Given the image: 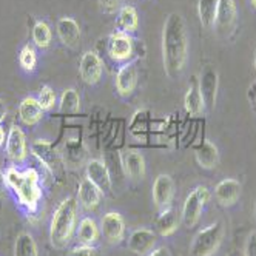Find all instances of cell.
<instances>
[{
    "instance_id": "60d3db41",
    "label": "cell",
    "mask_w": 256,
    "mask_h": 256,
    "mask_svg": "<svg viewBox=\"0 0 256 256\" xmlns=\"http://www.w3.org/2000/svg\"><path fill=\"white\" fill-rule=\"evenodd\" d=\"M253 65H254V70H256V52H254V60H253Z\"/></svg>"
},
{
    "instance_id": "ffe728a7",
    "label": "cell",
    "mask_w": 256,
    "mask_h": 256,
    "mask_svg": "<svg viewBox=\"0 0 256 256\" xmlns=\"http://www.w3.org/2000/svg\"><path fill=\"white\" fill-rule=\"evenodd\" d=\"M44 118V108L40 106L38 98L28 96L19 105V119L28 126L38 125Z\"/></svg>"
},
{
    "instance_id": "83f0119b",
    "label": "cell",
    "mask_w": 256,
    "mask_h": 256,
    "mask_svg": "<svg viewBox=\"0 0 256 256\" xmlns=\"http://www.w3.org/2000/svg\"><path fill=\"white\" fill-rule=\"evenodd\" d=\"M59 110L60 113L66 114H76L80 112V96L74 88H66L62 91Z\"/></svg>"
},
{
    "instance_id": "74e56055",
    "label": "cell",
    "mask_w": 256,
    "mask_h": 256,
    "mask_svg": "<svg viewBox=\"0 0 256 256\" xmlns=\"http://www.w3.org/2000/svg\"><path fill=\"white\" fill-rule=\"evenodd\" d=\"M6 114H8V108H6L5 102L0 99V125H2V122L5 120Z\"/></svg>"
},
{
    "instance_id": "603a6c76",
    "label": "cell",
    "mask_w": 256,
    "mask_h": 256,
    "mask_svg": "<svg viewBox=\"0 0 256 256\" xmlns=\"http://www.w3.org/2000/svg\"><path fill=\"white\" fill-rule=\"evenodd\" d=\"M194 158L199 167H202L204 170H213L219 164V150L213 142L204 140L194 150Z\"/></svg>"
},
{
    "instance_id": "9a60e30c",
    "label": "cell",
    "mask_w": 256,
    "mask_h": 256,
    "mask_svg": "<svg viewBox=\"0 0 256 256\" xmlns=\"http://www.w3.org/2000/svg\"><path fill=\"white\" fill-rule=\"evenodd\" d=\"M158 242V236L150 228H138L128 238V250L134 254L144 256L150 253Z\"/></svg>"
},
{
    "instance_id": "6da1fadb",
    "label": "cell",
    "mask_w": 256,
    "mask_h": 256,
    "mask_svg": "<svg viewBox=\"0 0 256 256\" xmlns=\"http://www.w3.org/2000/svg\"><path fill=\"white\" fill-rule=\"evenodd\" d=\"M188 58V36L182 16L172 12L162 30V60L170 79H176L184 71Z\"/></svg>"
},
{
    "instance_id": "4dcf8cb0",
    "label": "cell",
    "mask_w": 256,
    "mask_h": 256,
    "mask_svg": "<svg viewBox=\"0 0 256 256\" xmlns=\"http://www.w3.org/2000/svg\"><path fill=\"white\" fill-rule=\"evenodd\" d=\"M19 64L28 72H32L36 70V65H38V52H36L32 45L26 44L20 50V52H19Z\"/></svg>"
},
{
    "instance_id": "f35d334b",
    "label": "cell",
    "mask_w": 256,
    "mask_h": 256,
    "mask_svg": "<svg viewBox=\"0 0 256 256\" xmlns=\"http://www.w3.org/2000/svg\"><path fill=\"white\" fill-rule=\"evenodd\" d=\"M6 133H5V128L0 125V147H2V145H5L6 144Z\"/></svg>"
},
{
    "instance_id": "2e32d148",
    "label": "cell",
    "mask_w": 256,
    "mask_h": 256,
    "mask_svg": "<svg viewBox=\"0 0 256 256\" xmlns=\"http://www.w3.org/2000/svg\"><path fill=\"white\" fill-rule=\"evenodd\" d=\"M30 150H31L32 156L38 158V160L40 164H44V167L50 172H52L54 167H56L60 160V156H59L58 150L54 148L52 142H50L46 139H36L31 144Z\"/></svg>"
},
{
    "instance_id": "b9f144b4",
    "label": "cell",
    "mask_w": 256,
    "mask_h": 256,
    "mask_svg": "<svg viewBox=\"0 0 256 256\" xmlns=\"http://www.w3.org/2000/svg\"><path fill=\"white\" fill-rule=\"evenodd\" d=\"M250 2H252V5H253V6H256V0H250Z\"/></svg>"
},
{
    "instance_id": "7a4b0ae2",
    "label": "cell",
    "mask_w": 256,
    "mask_h": 256,
    "mask_svg": "<svg viewBox=\"0 0 256 256\" xmlns=\"http://www.w3.org/2000/svg\"><path fill=\"white\" fill-rule=\"evenodd\" d=\"M8 188H11L19 200V204L25 207L30 213H36L39 202L44 196L40 186V174L36 168L17 170L16 167H10L5 172Z\"/></svg>"
},
{
    "instance_id": "d6a6232c",
    "label": "cell",
    "mask_w": 256,
    "mask_h": 256,
    "mask_svg": "<svg viewBox=\"0 0 256 256\" xmlns=\"http://www.w3.org/2000/svg\"><path fill=\"white\" fill-rule=\"evenodd\" d=\"M66 256H100V253H99V250L94 246L80 244V246L72 248L71 252H68Z\"/></svg>"
},
{
    "instance_id": "ac0fdd59",
    "label": "cell",
    "mask_w": 256,
    "mask_h": 256,
    "mask_svg": "<svg viewBox=\"0 0 256 256\" xmlns=\"http://www.w3.org/2000/svg\"><path fill=\"white\" fill-rule=\"evenodd\" d=\"M86 179H90L94 186H98L104 193L112 192L113 188L112 174H110V170L105 166V162H102L100 159H91L86 164Z\"/></svg>"
},
{
    "instance_id": "4fadbf2b",
    "label": "cell",
    "mask_w": 256,
    "mask_h": 256,
    "mask_svg": "<svg viewBox=\"0 0 256 256\" xmlns=\"http://www.w3.org/2000/svg\"><path fill=\"white\" fill-rule=\"evenodd\" d=\"M242 186L238 179L226 178L221 182H218L214 187V198L222 207H232L238 202V199L241 196Z\"/></svg>"
},
{
    "instance_id": "5bb4252c",
    "label": "cell",
    "mask_w": 256,
    "mask_h": 256,
    "mask_svg": "<svg viewBox=\"0 0 256 256\" xmlns=\"http://www.w3.org/2000/svg\"><path fill=\"white\" fill-rule=\"evenodd\" d=\"M138 85V68L134 62H125L116 74V91L120 98L133 94Z\"/></svg>"
},
{
    "instance_id": "4316f807",
    "label": "cell",
    "mask_w": 256,
    "mask_h": 256,
    "mask_svg": "<svg viewBox=\"0 0 256 256\" xmlns=\"http://www.w3.org/2000/svg\"><path fill=\"white\" fill-rule=\"evenodd\" d=\"M14 256H39V248L32 234L26 232L17 234L14 242Z\"/></svg>"
},
{
    "instance_id": "d4e9b609",
    "label": "cell",
    "mask_w": 256,
    "mask_h": 256,
    "mask_svg": "<svg viewBox=\"0 0 256 256\" xmlns=\"http://www.w3.org/2000/svg\"><path fill=\"white\" fill-rule=\"evenodd\" d=\"M99 238H100V228L94 219L90 216L80 219L78 227V240L80 241V244L94 246L99 241Z\"/></svg>"
},
{
    "instance_id": "7c38bea8",
    "label": "cell",
    "mask_w": 256,
    "mask_h": 256,
    "mask_svg": "<svg viewBox=\"0 0 256 256\" xmlns=\"http://www.w3.org/2000/svg\"><path fill=\"white\" fill-rule=\"evenodd\" d=\"M153 202L159 210H164L172 206L174 196V182L170 174L162 173L153 182Z\"/></svg>"
},
{
    "instance_id": "5b68a950",
    "label": "cell",
    "mask_w": 256,
    "mask_h": 256,
    "mask_svg": "<svg viewBox=\"0 0 256 256\" xmlns=\"http://www.w3.org/2000/svg\"><path fill=\"white\" fill-rule=\"evenodd\" d=\"M208 199H210V192L207 187H202V186L193 188L187 194L184 206H182V213H180V219L186 227L192 228L199 222L200 214H202V210L206 204L208 202Z\"/></svg>"
},
{
    "instance_id": "9c48e42d",
    "label": "cell",
    "mask_w": 256,
    "mask_h": 256,
    "mask_svg": "<svg viewBox=\"0 0 256 256\" xmlns=\"http://www.w3.org/2000/svg\"><path fill=\"white\" fill-rule=\"evenodd\" d=\"M100 230L110 244H120L125 238V221L120 213L108 212L100 219Z\"/></svg>"
},
{
    "instance_id": "7402d4cb",
    "label": "cell",
    "mask_w": 256,
    "mask_h": 256,
    "mask_svg": "<svg viewBox=\"0 0 256 256\" xmlns=\"http://www.w3.org/2000/svg\"><path fill=\"white\" fill-rule=\"evenodd\" d=\"M58 36L64 45L74 48L80 40V26L71 17H62L58 22Z\"/></svg>"
},
{
    "instance_id": "ab89813d",
    "label": "cell",
    "mask_w": 256,
    "mask_h": 256,
    "mask_svg": "<svg viewBox=\"0 0 256 256\" xmlns=\"http://www.w3.org/2000/svg\"><path fill=\"white\" fill-rule=\"evenodd\" d=\"M253 214H254V221H256V202H254V210H253Z\"/></svg>"
},
{
    "instance_id": "52a82bcc",
    "label": "cell",
    "mask_w": 256,
    "mask_h": 256,
    "mask_svg": "<svg viewBox=\"0 0 256 256\" xmlns=\"http://www.w3.org/2000/svg\"><path fill=\"white\" fill-rule=\"evenodd\" d=\"M5 153L6 158L14 164H22L28 158V144L26 134L19 125H11L6 144H5Z\"/></svg>"
},
{
    "instance_id": "f1b7e54d",
    "label": "cell",
    "mask_w": 256,
    "mask_h": 256,
    "mask_svg": "<svg viewBox=\"0 0 256 256\" xmlns=\"http://www.w3.org/2000/svg\"><path fill=\"white\" fill-rule=\"evenodd\" d=\"M219 0H198V14L199 20L206 28L214 26V17Z\"/></svg>"
},
{
    "instance_id": "ba28073f",
    "label": "cell",
    "mask_w": 256,
    "mask_h": 256,
    "mask_svg": "<svg viewBox=\"0 0 256 256\" xmlns=\"http://www.w3.org/2000/svg\"><path fill=\"white\" fill-rule=\"evenodd\" d=\"M236 17L238 11L234 0H219L214 17V28L218 34L222 38H228L236 26Z\"/></svg>"
},
{
    "instance_id": "d590c367",
    "label": "cell",
    "mask_w": 256,
    "mask_h": 256,
    "mask_svg": "<svg viewBox=\"0 0 256 256\" xmlns=\"http://www.w3.org/2000/svg\"><path fill=\"white\" fill-rule=\"evenodd\" d=\"M6 188H8V184H6L5 172L0 168V199H4L6 196Z\"/></svg>"
},
{
    "instance_id": "484cf974",
    "label": "cell",
    "mask_w": 256,
    "mask_h": 256,
    "mask_svg": "<svg viewBox=\"0 0 256 256\" xmlns=\"http://www.w3.org/2000/svg\"><path fill=\"white\" fill-rule=\"evenodd\" d=\"M184 106L190 116H200L206 112V104L199 91V85L196 82L192 84L187 90V94L184 98Z\"/></svg>"
},
{
    "instance_id": "3957f363",
    "label": "cell",
    "mask_w": 256,
    "mask_h": 256,
    "mask_svg": "<svg viewBox=\"0 0 256 256\" xmlns=\"http://www.w3.org/2000/svg\"><path fill=\"white\" fill-rule=\"evenodd\" d=\"M78 199L68 196L54 210L50 224V240L54 248L64 250L71 242L78 227Z\"/></svg>"
},
{
    "instance_id": "277c9868",
    "label": "cell",
    "mask_w": 256,
    "mask_h": 256,
    "mask_svg": "<svg viewBox=\"0 0 256 256\" xmlns=\"http://www.w3.org/2000/svg\"><path fill=\"white\" fill-rule=\"evenodd\" d=\"M224 240V226L216 221L208 227L199 230L190 246V256H213Z\"/></svg>"
},
{
    "instance_id": "e575fe53",
    "label": "cell",
    "mask_w": 256,
    "mask_h": 256,
    "mask_svg": "<svg viewBox=\"0 0 256 256\" xmlns=\"http://www.w3.org/2000/svg\"><path fill=\"white\" fill-rule=\"evenodd\" d=\"M242 256H256V232H252L247 236Z\"/></svg>"
},
{
    "instance_id": "d6986e66",
    "label": "cell",
    "mask_w": 256,
    "mask_h": 256,
    "mask_svg": "<svg viewBox=\"0 0 256 256\" xmlns=\"http://www.w3.org/2000/svg\"><path fill=\"white\" fill-rule=\"evenodd\" d=\"M78 196H79L80 206L85 210L91 212V210H96L100 206L102 198H104V192L98 186H94L90 179L85 178L84 180H80V184H79Z\"/></svg>"
},
{
    "instance_id": "e0dca14e",
    "label": "cell",
    "mask_w": 256,
    "mask_h": 256,
    "mask_svg": "<svg viewBox=\"0 0 256 256\" xmlns=\"http://www.w3.org/2000/svg\"><path fill=\"white\" fill-rule=\"evenodd\" d=\"M120 164L128 178H132L134 180H140L145 178V172H147L145 159L138 150H130V148L124 150L120 153Z\"/></svg>"
},
{
    "instance_id": "836d02e7",
    "label": "cell",
    "mask_w": 256,
    "mask_h": 256,
    "mask_svg": "<svg viewBox=\"0 0 256 256\" xmlns=\"http://www.w3.org/2000/svg\"><path fill=\"white\" fill-rule=\"evenodd\" d=\"M99 6L104 12L113 14L122 8V0H98Z\"/></svg>"
},
{
    "instance_id": "30bf717a",
    "label": "cell",
    "mask_w": 256,
    "mask_h": 256,
    "mask_svg": "<svg viewBox=\"0 0 256 256\" xmlns=\"http://www.w3.org/2000/svg\"><path fill=\"white\" fill-rule=\"evenodd\" d=\"M199 91L202 94L206 110H213L216 105V96L219 88V74L218 71L212 66H206L199 76Z\"/></svg>"
},
{
    "instance_id": "f546056e",
    "label": "cell",
    "mask_w": 256,
    "mask_h": 256,
    "mask_svg": "<svg viewBox=\"0 0 256 256\" xmlns=\"http://www.w3.org/2000/svg\"><path fill=\"white\" fill-rule=\"evenodd\" d=\"M52 40V32L50 25L45 20H38L32 26V42L36 46H39L40 50H45L51 45Z\"/></svg>"
},
{
    "instance_id": "7bdbcfd3",
    "label": "cell",
    "mask_w": 256,
    "mask_h": 256,
    "mask_svg": "<svg viewBox=\"0 0 256 256\" xmlns=\"http://www.w3.org/2000/svg\"><path fill=\"white\" fill-rule=\"evenodd\" d=\"M254 102H256V98H254Z\"/></svg>"
},
{
    "instance_id": "8d00e7d4",
    "label": "cell",
    "mask_w": 256,
    "mask_h": 256,
    "mask_svg": "<svg viewBox=\"0 0 256 256\" xmlns=\"http://www.w3.org/2000/svg\"><path fill=\"white\" fill-rule=\"evenodd\" d=\"M148 256H172L170 250L167 247H158V248H153Z\"/></svg>"
},
{
    "instance_id": "1f68e13d",
    "label": "cell",
    "mask_w": 256,
    "mask_h": 256,
    "mask_svg": "<svg viewBox=\"0 0 256 256\" xmlns=\"http://www.w3.org/2000/svg\"><path fill=\"white\" fill-rule=\"evenodd\" d=\"M38 100L40 104V106L44 108V112L46 110H51L54 106L58 100V96H56V91H54L50 85H44L39 91V96H38Z\"/></svg>"
},
{
    "instance_id": "8fae6325",
    "label": "cell",
    "mask_w": 256,
    "mask_h": 256,
    "mask_svg": "<svg viewBox=\"0 0 256 256\" xmlns=\"http://www.w3.org/2000/svg\"><path fill=\"white\" fill-rule=\"evenodd\" d=\"M79 72L80 78L86 85H96L104 72V64L102 59L98 56L94 51H85L82 54V59L79 64Z\"/></svg>"
},
{
    "instance_id": "8992f818",
    "label": "cell",
    "mask_w": 256,
    "mask_h": 256,
    "mask_svg": "<svg viewBox=\"0 0 256 256\" xmlns=\"http://www.w3.org/2000/svg\"><path fill=\"white\" fill-rule=\"evenodd\" d=\"M106 52L114 62H130L134 54V40L130 34L116 30L108 38Z\"/></svg>"
},
{
    "instance_id": "44dd1931",
    "label": "cell",
    "mask_w": 256,
    "mask_h": 256,
    "mask_svg": "<svg viewBox=\"0 0 256 256\" xmlns=\"http://www.w3.org/2000/svg\"><path fill=\"white\" fill-rule=\"evenodd\" d=\"M179 224H180V214L173 207H167L160 210L159 216L156 218L154 228L160 236L167 238L172 236L179 228Z\"/></svg>"
},
{
    "instance_id": "cb8c5ba5",
    "label": "cell",
    "mask_w": 256,
    "mask_h": 256,
    "mask_svg": "<svg viewBox=\"0 0 256 256\" xmlns=\"http://www.w3.org/2000/svg\"><path fill=\"white\" fill-rule=\"evenodd\" d=\"M138 28H139V17H138L136 8L132 5H124L118 14L116 30L126 32V34H132V32L138 31Z\"/></svg>"
}]
</instances>
